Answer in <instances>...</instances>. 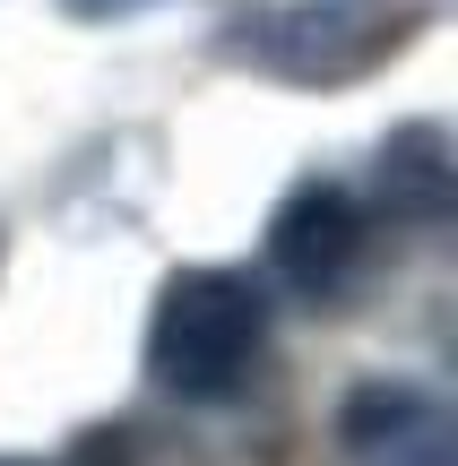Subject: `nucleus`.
<instances>
[{
  "instance_id": "5",
  "label": "nucleus",
  "mask_w": 458,
  "mask_h": 466,
  "mask_svg": "<svg viewBox=\"0 0 458 466\" xmlns=\"http://www.w3.org/2000/svg\"><path fill=\"white\" fill-rule=\"evenodd\" d=\"M381 208L398 225H442L450 217V130L442 121H407V130L381 147Z\"/></svg>"
},
{
  "instance_id": "7",
  "label": "nucleus",
  "mask_w": 458,
  "mask_h": 466,
  "mask_svg": "<svg viewBox=\"0 0 458 466\" xmlns=\"http://www.w3.org/2000/svg\"><path fill=\"white\" fill-rule=\"evenodd\" d=\"M0 466H44V458H0Z\"/></svg>"
},
{
  "instance_id": "2",
  "label": "nucleus",
  "mask_w": 458,
  "mask_h": 466,
  "mask_svg": "<svg viewBox=\"0 0 458 466\" xmlns=\"http://www.w3.org/2000/svg\"><path fill=\"white\" fill-rule=\"evenodd\" d=\"M415 17H398L390 0H286V9L242 17L234 61L269 69L286 86H355L407 44Z\"/></svg>"
},
{
  "instance_id": "4",
  "label": "nucleus",
  "mask_w": 458,
  "mask_h": 466,
  "mask_svg": "<svg viewBox=\"0 0 458 466\" xmlns=\"http://www.w3.org/2000/svg\"><path fill=\"white\" fill-rule=\"evenodd\" d=\"M346 466H458V415L424 380H355L338 406Z\"/></svg>"
},
{
  "instance_id": "3",
  "label": "nucleus",
  "mask_w": 458,
  "mask_h": 466,
  "mask_svg": "<svg viewBox=\"0 0 458 466\" xmlns=\"http://www.w3.org/2000/svg\"><path fill=\"white\" fill-rule=\"evenodd\" d=\"M372 259V217L338 173H303L269 217V277L303 302H338Z\"/></svg>"
},
{
  "instance_id": "1",
  "label": "nucleus",
  "mask_w": 458,
  "mask_h": 466,
  "mask_svg": "<svg viewBox=\"0 0 458 466\" xmlns=\"http://www.w3.org/2000/svg\"><path fill=\"white\" fill-rule=\"evenodd\" d=\"M269 363V294L242 268H173L148 311V380L182 406H225Z\"/></svg>"
},
{
  "instance_id": "6",
  "label": "nucleus",
  "mask_w": 458,
  "mask_h": 466,
  "mask_svg": "<svg viewBox=\"0 0 458 466\" xmlns=\"http://www.w3.org/2000/svg\"><path fill=\"white\" fill-rule=\"evenodd\" d=\"M69 17H130V9H148V0H61Z\"/></svg>"
}]
</instances>
